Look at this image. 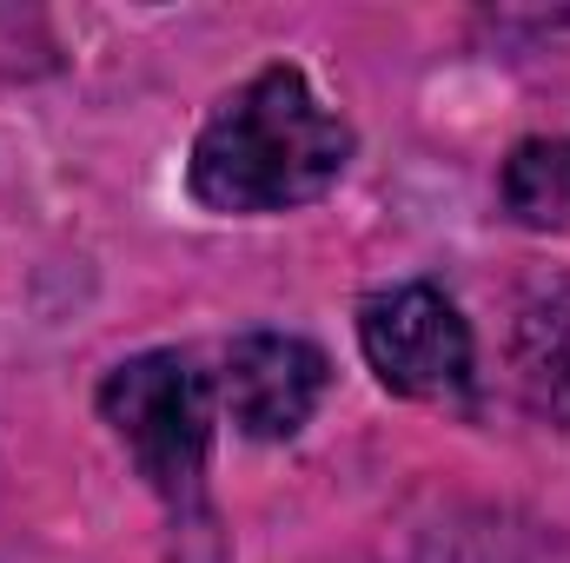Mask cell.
<instances>
[{
  "label": "cell",
  "instance_id": "8992f818",
  "mask_svg": "<svg viewBox=\"0 0 570 563\" xmlns=\"http://www.w3.org/2000/svg\"><path fill=\"white\" fill-rule=\"evenodd\" d=\"M498 192H504V206H511L518 226L558 233V226L570 219V140H551V134L518 140L511 159H504Z\"/></svg>",
  "mask_w": 570,
  "mask_h": 563
},
{
  "label": "cell",
  "instance_id": "7a4b0ae2",
  "mask_svg": "<svg viewBox=\"0 0 570 563\" xmlns=\"http://www.w3.org/2000/svg\"><path fill=\"white\" fill-rule=\"evenodd\" d=\"M213 378L186 352H140L107 372L100 418L134 451L140 477L166 504H193L213 457Z\"/></svg>",
  "mask_w": 570,
  "mask_h": 563
},
{
  "label": "cell",
  "instance_id": "5b68a950",
  "mask_svg": "<svg viewBox=\"0 0 570 563\" xmlns=\"http://www.w3.org/2000/svg\"><path fill=\"white\" fill-rule=\"evenodd\" d=\"M511 372L538 418L570 424V285L538 292L511 332Z\"/></svg>",
  "mask_w": 570,
  "mask_h": 563
},
{
  "label": "cell",
  "instance_id": "277c9868",
  "mask_svg": "<svg viewBox=\"0 0 570 563\" xmlns=\"http://www.w3.org/2000/svg\"><path fill=\"white\" fill-rule=\"evenodd\" d=\"M325 385H332V358L312 338L246 332V338H233L219 352L213 398H219V412L239 424L253 444H285V437H298L312 424Z\"/></svg>",
  "mask_w": 570,
  "mask_h": 563
},
{
  "label": "cell",
  "instance_id": "6da1fadb",
  "mask_svg": "<svg viewBox=\"0 0 570 563\" xmlns=\"http://www.w3.org/2000/svg\"><path fill=\"white\" fill-rule=\"evenodd\" d=\"M345 166L352 127L312 93V80L298 67H259L239 93H226L206 113L186 186L206 213L259 219L332 192Z\"/></svg>",
  "mask_w": 570,
  "mask_h": 563
},
{
  "label": "cell",
  "instance_id": "3957f363",
  "mask_svg": "<svg viewBox=\"0 0 570 563\" xmlns=\"http://www.w3.org/2000/svg\"><path fill=\"white\" fill-rule=\"evenodd\" d=\"M358 352L385 392L419 398V405H458L478 365L464 312L425 279L385 285L358 305Z\"/></svg>",
  "mask_w": 570,
  "mask_h": 563
}]
</instances>
